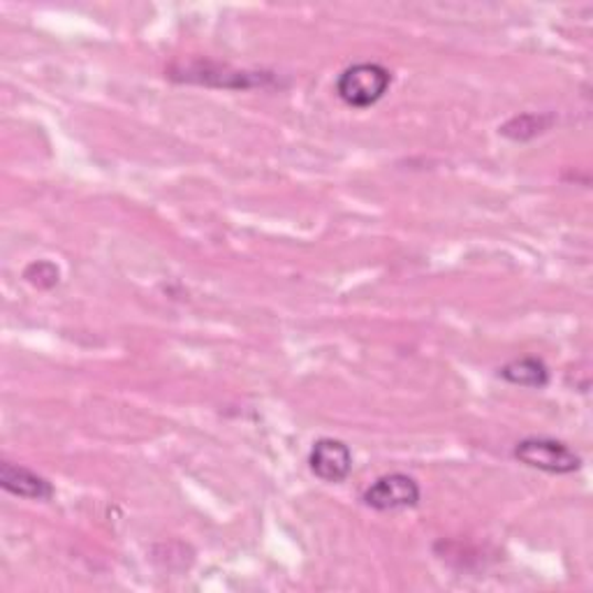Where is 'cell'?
<instances>
[{
  "instance_id": "cell-1",
  "label": "cell",
  "mask_w": 593,
  "mask_h": 593,
  "mask_svg": "<svg viewBox=\"0 0 593 593\" xmlns=\"http://www.w3.org/2000/svg\"><path fill=\"white\" fill-rule=\"evenodd\" d=\"M390 84L392 73L381 63H354L339 75L337 93L346 105L364 109L383 100Z\"/></svg>"
},
{
  "instance_id": "cell-8",
  "label": "cell",
  "mask_w": 593,
  "mask_h": 593,
  "mask_svg": "<svg viewBox=\"0 0 593 593\" xmlns=\"http://www.w3.org/2000/svg\"><path fill=\"white\" fill-rule=\"evenodd\" d=\"M23 278H27L31 286L40 288V290H52L54 286H59L61 280V272L50 260H38V263H31L23 272Z\"/></svg>"
},
{
  "instance_id": "cell-6",
  "label": "cell",
  "mask_w": 593,
  "mask_h": 593,
  "mask_svg": "<svg viewBox=\"0 0 593 593\" xmlns=\"http://www.w3.org/2000/svg\"><path fill=\"white\" fill-rule=\"evenodd\" d=\"M498 375L510 385L540 390L550 383V369L538 358H519L498 369Z\"/></svg>"
},
{
  "instance_id": "cell-7",
  "label": "cell",
  "mask_w": 593,
  "mask_h": 593,
  "mask_svg": "<svg viewBox=\"0 0 593 593\" xmlns=\"http://www.w3.org/2000/svg\"><path fill=\"white\" fill-rule=\"evenodd\" d=\"M554 121L557 118L552 114H521V116L510 118L506 126H501V135L515 141H527L544 130H550Z\"/></svg>"
},
{
  "instance_id": "cell-4",
  "label": "cell",
  "mask_w": 593,
  "mask_h": 593,
  "mask_svg": "<svg viewBox=\"0 0 593 593\" xmlns=\"http://www.w3.org/2000/svg\"><path fill=\"white\" fill-rule=\"evenodd\" d=\"M308 466H311L314 476L320 478L322 483L337 485L350 476L352 453L343 441L320 438L311 447V455H308Z\"/></svg>"
},
{
  "instance_id": "cell-5",
  "label": "cell",
  "mask_w": 593,
  "mask_h": 593,
  "mask_svg": "<svg viewBox=\"0 0 593 593\" xmlns=\"http://www.w3.org/2000/svg\"><path fill=\"white\" fill-rule=\"evenodd\" d=\"M0 487L19 498H31V501H50L54 496L50 480L38 476L35 470L12 462L0 464Z\"/></svg>"
},
{
  "instance_id": "cell-2",
  "label": "cell",
  "mask_w": 593,
  "mask_h": 593,
  "mask_svg": "<svg viewBox=\"0 0 593 593\" xmlns=\"http://www.w3.org/2000/svg\"><path fill=\"white\" fill-rule=\"evenodd\" d=\"M512 457L529 468H538L554 476H568L582 468V457L573 447L554 438H525L512 449Z\"/></svg>"
},
{
  "instance_id": "cell-3",
  "label": "cell",
  "mask_w": 593,
  "mask_h": 593,
  "mask_svg": "<svg viewBox=\"0 0 593 593\" xmlns=\"http://www.w3.org/2000/svg\"><path fill=\"white\" fill-rule=\"evenodd\" d=\"M364 506L373 510H401V508H415L420 504V485L403 473H390V476L378 478L364 494Z\"/></svg>"
}]
</instances>
